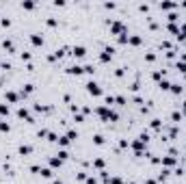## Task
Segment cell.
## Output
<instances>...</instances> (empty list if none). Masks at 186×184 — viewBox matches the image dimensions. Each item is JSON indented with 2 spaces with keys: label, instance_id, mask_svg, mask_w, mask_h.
I'll list each match as a JSON object with an SVG mask.
<instances>
[{
  "label": "cell",
  "instance_id": "6da1fadb",
  "mask_svg": "<svg viewBox=\"0 0 186 184\" xmlns=\"http://www.w3.org/2000/svg\"><path fill=\"white\" fill-rule=\"evenodd\" d=\"M110 33L113 35H126L128 28H126V24H121V22H110Z\"/></svg>",
  "mask_w": 186,
  "mask_h": 184
},
{
  "label": "cell",
  "instance_id": "7a4b0ae2",
  "mask_svg": "<svg viewBox=\"0 0 186 184\" xmlns=\"http://www.w3.org/2000/svg\"><path fill=\"white\" fill-rule=\"evenodd\" d=\"M84 87H87V91H89L91 96H102V89H100V85H98V82H93V80H89V82H87Z\"/></svg>",
  "mask_w": 186,
  "mask_h": 184
},
{
  "label": "cell",
  "instance_id": "3957f363",
  "mask_svg": "<svg viewBox=\"0 0 186 184\" xmlns=\"http://www.w3.org/2000/svg\"><path fill=\"white\" fill-rule=\"evenodd\" d=\"M113 54H115V48H110V45H108V48H104V50H102L100 61H102V63H108V61L113 59Z\"/></svg>",
  "mask_w": 186,
  "mask_h": 184
},
{
  "label": "cell",
  "instance_id": "277c9868",
  "mask_svg": "<svg viewBox=\"0 0 186 184\" xmlns=\"http://www.w3.org/2000/svg\"><path fill=\"white\" fill-rule=\"evenodd\" d=\"M72 56H74V59L87 56V48H84V45H74V48H72Z\"/></svg>",
  "mask_w": 186,
  "mask_h": 184
},
{
  "label": "cell",
  "instance_id": "5b68a950",
  "mask_svg": "<svg viewBox=\"0 0 186 184\" xmlns=\"http://www.w3.org/2000/svg\"><path fill=\"white\" fill-rule=\"evenodd\" d=\"M17 117H20V119H26L28 124L33 121V117H30V113H28V110H26L24 106H22V108H17Z\"/></svg>",
  "mask_w": 186,
  "mask_h": 184
},
{
  "label": "cell",
  "instance_id": "8992f818",
  "mask_svg": "<svg viewBox=\"0 0 186 184\" xmlns=\"http://www.w3.org/2000/svg\"><path fill=\"white\" fill-rule=\"evenodd\" d=\"M5 98H7V102H11V104H15V102L20 100V96L15 93V91H7V93H5Z\"/></svg>",
  "mask_w": 186,
  "mask_h": 184
},
{
  "label": "cell",
  "instance_id": "52a82bcc",
  "mask_svg": "<svg viewBox=\"0 0 186 184\" xmlns=\"http://www.w3.org/2000/svg\"><path fill=\"white\" fill-rule=\"evenodd\" d=\"M67 72H69V74H74V76H80L84 70H82L80 65H72V67H67Z\"/></svg>",
  "mask_w": 186,
  "mask_h": 184
},
{
  "label": "cell",
  "instance_id": "ba28073f",
  "mask_svg": "<svg viewBox=\"0 0 186 184\" xmlns=\"http://www.w3.org/2000/svg\"><path fill=\"white\" fill-rule=\"evenodd\" d=\"M30 41H33V45H37V48H39V45H43V37L41 35H30Z\"/></svg>",
  "mask_w": 186,
  "mask_h": 184
},
{
  "label": "cell",
  "instance_id": "9c48e42d",
  "mask_svg": "<svg viewBox=\"0 0 186 184\" xmlns=\"http://www.w3.org/2000/svg\"><path fill=\"white\" fill-rule=\"evenodd\" d=\"M162 165H165V167H173L175 165V156H165V158H162Z\"/></svg>",
  "mask_w": 186,
  "mask_h": 184
},
{
  "label": "cell",
  "instance_id": "30bf717a",
  "mask_svg": "<svg viewBox=\"0 0 186 184\" xmlns=\"http://www.w3.org/2000/svg\"><path fill=\"white\" fill-rule=\"evenodd\" d=\"M30 152H33V147H30V145H20V154H22V156H28Z\"/></svg>",
  "mask_w": 186,
  "mask_h": 184
},
{
  "label": "cell",
  "instance_id": "8fae6325",
  "mask_svg": "<svg viewBox=\"0 0 186 184\" xmlns=\"http://www.w3.org/2000/svg\"><path fill=\"white\" fill-rule=\"evenodd\" d=\"M28 93H33V85H24V87H22V98H26Z\"/></svg>",
  "mask_w": 186,
  "mask_h": 184
},
{
  "label": "cell",
  "instance_id": "7c38bea8",
  "mask_svg": "<svg viewBox=\"0 0 186 184\" xmlns=\"http://www.w3.org/2000/svg\"><path fill=\"white\" fill-rule=\"evenodd\" d=\"M50 165H52V167H61V165H63V160H61L59 156H52V158H50Z\"/></svg>",
  "mask_w": 186,
  "mask_h": 184
},
{
  "label": "cell",
  "instance_id": "4fadbf2b",
  "mask_svg": "<svg viewBox=\"0 0 186 184\" xmlns=\"http://www.w3.org/2000/svg\"><path fill=\"white\" fill-rule=\"evenodd\" d=\"M39 173L43 175V178H52L54 173H52V169H48V167H43V169H39Z\"/></svg>",
  "mask_w": 186,
  "mask_h": 184
},
{
  "label": "cell",
  "instance_id": "5bb4252c",
  "mask_svg": "<svg viewBox=\"0 0 186 184\" xmlns=\"http://www.w3.org/2000/svg\"><path fill=\"white\" fill-rule=\"evenodd\" d=\"M128 43H130V45H141V37H136V35H132V37L128 39Z\"/></svg>",
  "mask_w": 186,
  "mask_h": 184
},
{
  "label": "cell",
  "instance_id": "9a60e30c",
  "mask_svg": "<svg viewBox=\"0 0 186 184\" xmlns=\"http://www.w3.org/2000/svg\"><path fill=\"white\" fill-rule=\"evenodd\" d=\"M167 178H169V169H162V171L158 173V180H160V182H165Z\"/></svg>",
  "mask_w": 186,
  "mask_h": 184
},
{
  "label": "cell",
  "instance_id": "2e32d148",
  "mask_svg": "<svg viewBox=\"0 0 186 184\" xmlns=\"http://www.w3.org/2000/svg\"><path fill=\"white\" fill-rule=\"evenodd\" d=\"M2 48H5V50H9V52H13V41L5 39V41H2Z\"/></svg>",
  "mask_w": 186,
  "mask_h": 184
},
{
  "label": "cell",
  "instance_id": "e0dca14e",
  "mask_svg": "<svg viewBox=\"0 0 186 184\" xmlns=\"http://www.w3.org/2000/svg\"><path fill=\"white\" fill-rule=\"evenodd\" d=\"M171 119H173L175 124H180V121H182V113H177V110H173V113H171Z\"/></svg>",
  "mask_w": 186,
  "mask_h": 184
},
{
  "label": "cell",
  "instance_id": "ac0fdd59",
  "mask_svg": "<svg viewBox=\"0 0 186 184\" xmlns=\"http://www.w3.org/2000/svg\"><path fill=\"white\" fill-rule=\"evenodd\" d=\"M56 143H59V145H63V147H67V145L72 143V141H69L67 136H59V141H56Z\"/></svg>",
  "mask_w": 186,
  "mask_h": 184
},
{
  "label": "cell",
  "instance_id": "d6986e66",
  "mask_svg": "<svg viewBox=\"0 0 186 184\" xmlns=\"http://www.w3.org/2000/svg\"><path fill=\"white\" fill-rule=\"evenodd\" d=\"M93 143H95V145H104V136L102 134H95V136H93Z\"/></svg>",
  "mask_w": 186,
  "mask_h": 184
},
{
  "label": "cell",
  "instance_id": "ffe728a7",
  "mask_svg": "<svg viewBox=\"0 0 186 184\" xmlns=\"http://www.w3.org/2000/svg\"><path fill=\"white\" fill-rule=\"evenodd\" d=\"M93 165H95L98 169H102V171H104V160H102V158H95V160H93Z\"/></svg>",
  "mask_w": 186,
  "mask_h": 184
},
{
  "label": "cell",
  "instance_id": "44dd1931",
  "mask_svg": "<svg viewBox=\"0 0 186 184\" xmlns=\"http://www.w3.org/2000/svg\"><path fill=\"white\" fill-rule=\"evenodd\" d=\"M104 102H106V106L110 108V106L115 104V96H106V98H104Z\"/></svg>",
  "mask_w": 186,
  "mask_h": 184
},
{
  "label": "cell",
  "instance_id": "7402d4cb",
  "mask_svg": "<svg viewBox=\"0 0 186 184\" xmlns=\"http://www.w3.org/2000/svg\"><path fill=\"white\" fill-rule=\"evenodd\" d=\"M158 87H160L162 91H169V89H171V85H169L167 80H160V85H158Z\"/></svg>",
  "mask_w": 186,
  "mask_h": 184
},
{
  "label": "cell",
  "instance_id": "603a6c76",
  "mask_svg": "<svg viewBox=\"0 0 186 184\" xmlns=\"http://www.w3.org/2000/svg\"><path fill=\"white\" fill-rule=\"evenodd\" d=\"M171 93H182V85H171Z\"/></svg>",
  "mask_w": 186,
  "mask_h": 184
},
{
  "label": "cell",
  "instance_id": "cb8c5ba5",
  "mask_svg": "<svg viewBox=\"0 0 186 184\" xmlns=\"http://www.w3.org/2000/svg\"><path fill=\"white\" fill-rule=\"evenodd\" d=\"M9 130H11V126L7 121H0V132H9Z\"/></svg>",
  "mask_w": 186,
  "mask_h": 184
},
{
  "label": "cell",
  "instance_id": "d4e9b609",
  "mask_svg": "<svg viewBox=\"0 0 186 184\" xmlns=\"http://www.w3.org/2000/svg\"><path fill=\"white\" fill-rule=\"evenodd\" d=\"M160 119H152V130H160Z\"/></svg>",
  "mask_w": 186,
  "mask_h": 184
},
{
  "label": "cell",
  "instance_id": "484cf974",
  "mask_svg": "<svg viewBox=\"0 0 186 184\" xmlns=\"http://www.w3.org/2000/svg\"><path fill=\"white\" fill-rule=\"evenodd\" d=\"M177 70H180L182 74H186V61H182V63L177 61Z\"/></svg>",
  "mask_w": 186,
  "mask_h": 184
},
{
  "label": "cell",
  "instance_id": "4316f807",
  "mask_svg": "<svg viewBox=\"0 0 186 184\" xmlns=\"http://www.w3.org/2000/svg\"><path fill=\"white\" fill-rule=\"evenodd\" d=\"M82 70H84L87 74H95V67H93V65H84V67H82Z\"/></svg>",
  "mask_w": 186,
  "mask_h": 184
},
{
  "label": "cell",
  "instance_id": "83f0119b",
  "mask_svg": "<svg viewBox=\"0 0 186 184\" xmlns=\"http://www.w3.org/2000/svg\"><path fill=\"white\" fill-rule=\"evenodd\" d=\"M115 102H117L119 106H126V98H123V96H117V98H115Z\"/></svg>",
  "mask_w": 186,
  "mask_h": 184
},
{
  "label": "cell",
  "instance_id": "f1b7e54d",
  "mask_svg": "<svg viewBox=\"0 0 186 184\" xmlns=\"http://www.w3.org/2000/svg\"><path fill=\"white\" fill-rule=\"evenodd\" d=\"M56 156H59V158H61V160H67V158H69V154H67V152H65V150H61V152H59V154H56Z\"/></svg>",
  "mask_w": 186,
  "mask_h": 184
},
{
  "label": "cell",
  "instance_id": "f546056e",
  "mask_svg": "<svg viewBox=\"0 0 186 184\" xmlns=\"http://www.w3.org/2000/svg\"><path fill=\"white\" fill-rule=\"evenodd\" d=\"M0 115H9V106L7 104H0Z\"/></svg>",
  "mask_w": 186,
  "mask_h": 184
},
{
  "label": "cell",
  "instance_id": "4dcf8cb0",
  "mask_svg": "<svg viewBox=\"0 0 186 184\" xmlns=\"http://www.w3.org/2000/svg\"><path fill=\"white\" fill-rule=\"evenodd\" d=\"M175 5L173 2H160V9H173Z\"/></svg>",
  "mask_w": 186,
  "mask_h": 184
},
{
  "label": "cell",
  "instance_id": "1f68e13d",
  "mask_svg": "<svg viewBox=\"0 0 186 184\" xmlns=\"http://www.w3.org/2000/svg\"><path fill=\"white\" fill-rule=\"evenodd\" d=\"M108 184H123V182H121V178H110Z\"/></svg>",
  "mask_w": 186,
  "mask_h": 184
},
{
  "label": "cell",
  "instance_id": "d6a6232c",
  "mask_svg": "<svg viewBox=\"0 0 186 184\" xmlns=\"http://www.w3.org/2000/svg\"><path fill=\"white\" fill-rule=\"evenodd\" d=\"M45 24H48V26H56V20L54 17H48V20H45Z\"/></svg>",
  "mask_w": 186,
  "mask_h": 184
},
{
  "label": "cell",
  "instance_id": "836d02e7",
  "mask_svg": "<svg viewBox=\"0 0 186 184\" xmlns=\"http://www.w3.org/2000/svg\"><path fill=\"white\" fill-rule=\"evenodd\" d=\"M145 59L152 63V61H156V54H154V52H147V54H145Z\"/></svg>",
  "mask_w": 186,
  "mask_h": 184
},
{
  "label": "cell",
  "instance_id": "e575fe53",
  "mask_svg": "<svg viewBox=\"0 0 186 184\" xmlns=\"http://www.w3.org/2000/svg\"><path fill=\"white\" fill-rule=\"evenodd\" d=\"M74 119H76V121L80 124V121H84V115H82V113H78V115H76V117H74Z\"/></svg>",
  "mask_w": 186,
  "mask_h": 184
},
{
  "label": "cell",
  "instance_id": "d590c367",
  "mask_svg": "<svg viewBox=\"0 0 186 184\" xmlns=\"http://www.w3.org/2000/svg\"><path fill=\"white\" fill-rule=\"evenodd\" d=\"M87 184H98V180H95V178L91 175V178H87Z\"/></svg>",
  "mask_w": 186,
  "mask_h": 184
},
{
  "label": "cell",
  "instance_id": "8d00e7d4",
  "mask_svg": "<svg viewBox=\"0 0 186 184\" xmlns=\"http://www.w3.org/2000/svg\"><path fill=\"white\" fill-rule=\"evenodd\" d=\"M22 7H24V9H33V7H35V2H24Z\"/></svg>",
  "mask_w": 186,
  "mask_h": 184
},
{
  "label": "cell",
  "instance_id": "74e56055",
  "mask_svg": "<svg viewBox=\"0 0 186 184\" xmlns=\"http://www.w3.org/2000/svg\"><path fill=\"white\" fill-rule=\"evenodd\" d=\"M76 178H78V180H80V182H82V180H87V173H82V171H80V173H78V175H76Z\"/></svg>",
  "mask_w": 186,
  "mask_h": 184
},
{
  "label": "cell",
  "instance_id": "f35d334b",
  "mask_svg": "<svg viewBox=\"0 0 186 184\" xmlns=\"http://www.w3.org/2000/svg\"><path fill=\"white\" fill-rule=\"evenodd\" d=\"M145 184H156V180H147V182H145Z\"/></svg>",
  "mask_w": 186,
  "mask_h": 184
},
{
  "label": "cell",
  "instance_id": "ab89813d",
  "mask_svg": "<svg viewBox=\"0 0 186 184\" xmlns=\"http://www.w3.org/2000/svg\"><path fill=\"white\" fill-rule=\"evenodd\" d=\"M52 184H63V182H61V180H54V182H52Z\"/></svg>",
  "mask_w": 186,
  "mask_h": 184
},
{
  "label": "cell",
  "instance_id": "60d3db41",
  "mask_svg": "<svg viewBox=\"0 0 186 184\" xmlns=\"http://www.w3.org/2000/svg\"><path fill=\"white\" fill-rule=\"evenodd\" d=\"M184 115H186V102H184Z\"/></svg>",
  "mask_w": 186,
  "mask_h": 184
},
{
  "label": "cell",
  "instance_id": "b9f144b4",
  "mask_svg": "<svg viewBox=\"0 0 186 184\" xmlns=\"http://www.w3.org/2000/svg\"><path fill=\"white\" fill-rule=\"evenodd\" d=\"M128 184H134V182H128Z\"/></svg>",
  "mask_w": 186,
  "mask_h": 184
}]
</instances>
